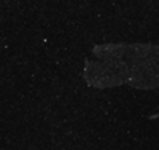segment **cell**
Here are the masks:
<instances>
[{"mask_svg":"<svg viewBox=\"0 0 159 150\" xmlns=\"http://www.w3.org/2000/svg\"><path fill=\"white\" fill-rule=\"evenodd\" d=\"M105 54L108 64L91 65L88 78L91 85L110 86L129 81L139 88L159 85V46H110Z\"/></svg>","mask_w":159,"mask_h":150,"instance_id":"obj_1","label":"cell"}]
</instances>
